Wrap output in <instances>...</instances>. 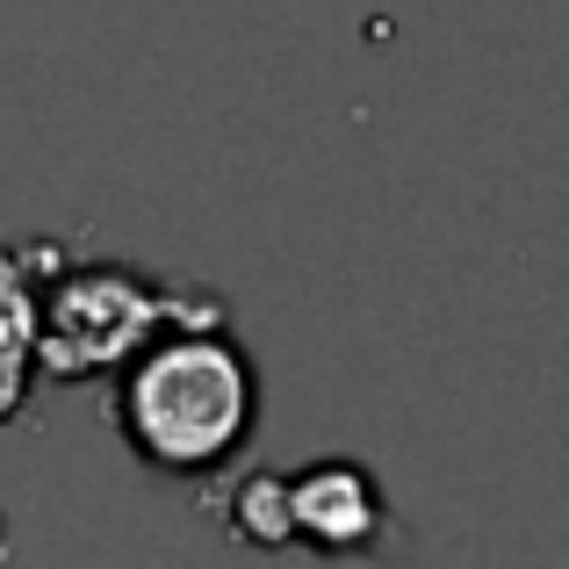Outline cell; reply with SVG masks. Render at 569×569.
Wrapping results in <instances>:
<instances>
[{
  "mask_svg": "<svg viewBox=\"0 0 569 569\" xmlns=\"http://www.w3.org/2000/svg\"><path fill=\"white\" fill-rule=\"evenodd\" d=\"M223 533L238 548H289L296 527H289V476L281 469H246L223 498Z\"/></svg>",
  "mask_w": 569,
  "mask_h": 569,
  "instance_id": "5",
  "label": "cell"
},
{
  "mask_svg": "<svg viewBox=\"0 0 569 569\" xmlns=\"http://www.w3.org/2000/svg\"><path fill=\"white\" fill-rule=\"evenodd\" d=\"M260 426V376L223 325L159 332L116 368V432L152 476L202 483L246 455Z\"/></svg>",
  "mask_w": 569,
  "mask_h": 569,
  "instance_id": "1",
  "label": "cell"
},
{
  "mask_svg": "<svg viewBox=\"0 0 569 569\" xmlns=\"http://www.w3.org/2000/svg\"><path fill=\"white\" fill-rule=\"evenodd\" d=\"M289 527L318 556H376L389 541V498L368 461H310L289 476Z\"/></svg>",
  "mask_w": 569,
  "mask_h": 569,
  "instance_id": "3",
  "label": "cell"
},
{
  "mask_svg": "<svg viewBox=\"0 0 569 569\" xmlns=\"http://www.w3.org/2000/svg\"><path fill=\"white\" fill-rule=\"evenodd\" d=\"M181 325H223V296L167 289L123 260H58L37 289V376L94 382Z\"/></svg>",
  "mask_w": 569,
  "mask_h": 569,
  "instance_id": "2",
  "label": "cell"
},
{
  "mask_svg": "<svg viewBox=\"0 0 569 569\" xmlns=\"http://www.w3.org/2000/svg\"><path fill=\"white\" fill-rule=\"evenodd\" d=\"M58 260H66L58 238L0 246V426H14L37 389V289Z\"/></svg>",
  "mask_w": 569,
  "mask_h": 569,
  "instance_id": "4",
  "label": "cell"
}]
</instances>
